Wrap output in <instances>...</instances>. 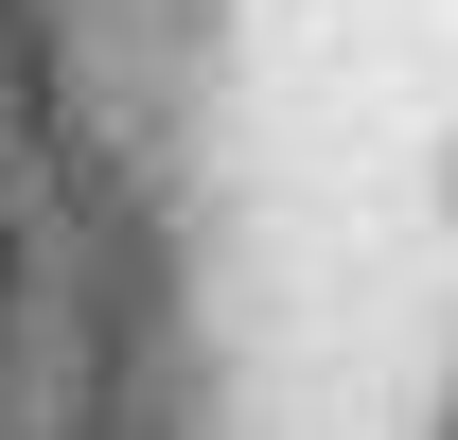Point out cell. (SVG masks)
Here are the masks:
<instances>
[{
  "mask_svg": "<svg viewBox=\"0 0 458 440\" xmlns=\"http://www.w3.org/2000/svg\"><path fill=\"white\" fill-rule=\"evenodd\" d=\"M0 300H18V247H0Z\"/></svg>",
  "mask_w": 458,
  "mask_h": 440,
  "instance_id": "6da1fadb",
  "label": "cell"
}]
</instances>
